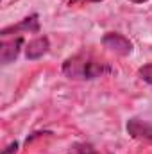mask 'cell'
I'll return each mask as SVG.
<instances>
[{
  "instance_id": "obj_1",
  "label": "cell",
  "mask_w": 152,
  "mask_h": 154,
  "mask_svg": "<svg viewBox=\"0 0 152 154\" xmlns=\"http://www.w3.org/2000/svg\"><path fill=\"white\" fill-rule=\"evenodd\" d=\"M111 72V66L108 63H100L95 57L88 54H77L68 57L63 63V74L68 79H81V81H90L97 79Z\"/></svg>"
},
{
  "instance_id": "obj_2",
  "label": "cell",
  "mask_w": 152,
  "mask_h": 154,
  "mask_svg": "<svg viewBox=\"0 0 152 154\" xmlns=\"http://www.w3.org/2000/svg\"><path fill=\"white\" fill-rule=\"evenodd\" d=\"M102 45L106 48H109L116 56H129L132 52V43L125 36L118 34V32H108L102 38Z\"/></svg>"
},
{
  "instance_id": "obj_3",
  "label": "cell",
  "mask_w": 152,
  "mask_h": 154,
  "mask_svg": "<svg viewBox=\"0 0 152 154\" xmlns=\"http://www.w3.org/2000/svg\"><path fill=\"white\" fill-rule=\"evenodd\" d=\"M127 133L136 140H143L147 143H152V124H149V122H143L140 118H131L127 122Z\"/></svg>"
},
{
  "instance_id": "obj_4",
  "label": "cell",
  "mask_w": 152,
  "mask_h": 154,
  "mask_svg": "<svg viewBox=\"0 0 152 154\" xmlns=\"http://www.w3.org/2000/svg\"><path fill=\"white\" fill-rule=\"evenodd\" d=\"M23 45V38L18 36L14 39H5L2 41V48H0V61L4 65H9L11 61H14L20 54V48Z\"/></svg>"
},
{
  "instance_id": "obj_5",
  "label": "cell",
  "mask_w": 152,
  "mask_h": 154,
  "mask_svg": "<svg viewBox=\"0 0 152 154\" xmlns=\"http://www.w3.org/2000/svg\"><path fill=\"white\" fill-rule=\"evenodd\" d=\"M39 31V20L38 14H31L27 18H23L20 23L13 25V27H7L2 31V38H7L11 32H38Z\"/></svg>"
},
{
  "instance_id": "obj_6",
  "label": "cell",
  "mask_w": 152,
  "mask_h": 154,
  "mask_svg": "<svg viewBox=\"0 0 152 154\" xmlns=\"http://www.w3.org/2000/svg\"><path fill=\"white\" fill-rule=\"evenodd\" d=\"M50 48V41L47 36H38V38L31 39L25 47V56L27 59H39L41 56H45Z\"/></svg>"
},
{
  "instance_id": "obj_7",
  "label": "cell",
  "mask_w": 152,
  "mask_h": 154,
  "mask_svg": "<svg viewBox=\"0 0 152 154\" xmlns=\"http://www.w3.org/2000/svg\"><path fill=\"white\" fill-rule=\"evenodd\" d=\"M138 75L141 77L145 82H149V84L152 86V63L145 65V66H141V68L138 70Z\"/></svg>"
},
{
  "instance_id": "obj_8",
  "label": "cell",
  "mask_w": 152,
  "mask_h": 154,
  "mask_svg": "<svg viewBox=\"0 0 152 154\" xmlns=\"http://www.w3.org/2000/svg\"><path fill=\"white\" fill-rule=\"evenodd\" d=\"M75 149H77V154H102V152H99L93 145H90V143H79Z\"/></svg>"
},
{
  "instance_id": "obj_9",
  "label": "cell",
  "mask_w": 152,
  "mask_h": 154,
  "mask_svg": "<svg viewBox=\"0 0 152 154\" xmlns=\"http://www.w3.org/2000/svg\"><path fill=\"white\" fill-rule=\"evenodd\" d=\"M16 151H18V143H16V142H13L11 145H7V147L2 151V154H16Z\"/></svg>"
},
{
  "instance_id": "obj_10",
  "label": "cell",
  "mask_w": 152,
  "mask_h": 154,
  "mask_svg": "<svg viewBox=\"0 0 152 154\" xmlns=\"http://www.w3.org/2000/svg\"><path fill=\"white\" fill-rule=\"evenodd\" d=\"M95 2H102V0H70L68 5H77V4H95Z\"/></svg>"
},
{
  "instance_id": "obj_11",
  "label": "cell",
  "mask_w": 152,
  "mask_h": 154,
  "mask_svg": "<svg viewBox=\"0 0 152 154\" xmlns=\"http://www.w3.org/2000/svg\"><path fill=\"white\" fill-rule=\"evenodd\" d=\"M131 2H134V4H143V2H147V0H131Z\"/></svg>"
}]
</instances>
